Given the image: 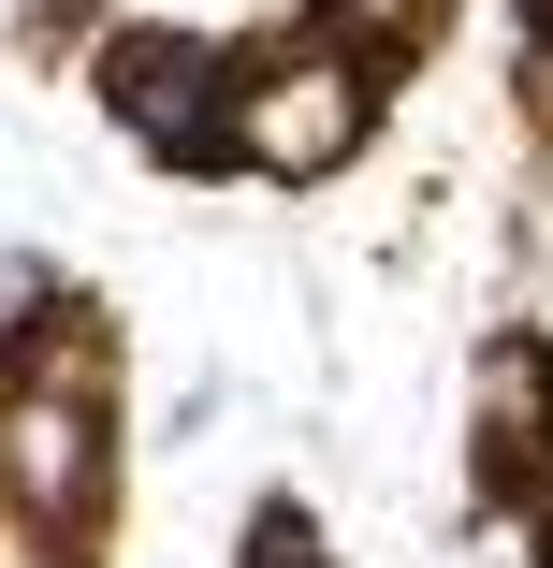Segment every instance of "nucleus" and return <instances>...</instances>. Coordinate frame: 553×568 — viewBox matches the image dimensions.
<instances>
[{"label": "nucleus", "mask_w": 553, "mask_h": 568, "mask_svg": "<svg viewBox=\"0 0 553 568\" xmlns=\"http://www.w3.org/2000/svg\"><path fill=\"white\" fill-rule=\"evenodd\" d=\"M0 496L59 539H102V496H117V351H102L88 306H59L0 365Z\"/></svg>", "instance_id": "f257e3e1"}, {"label": "nucleus", "mask_w": 553, "mask_h": 568, "mask_svg": "<svg viewBox=\"0 0 553 568\" xmlns=\"http://www.w3.org/2000/svg\"><path fill=\"white\" fill-rule=\"evenodd\" d=\"M379 132V88L350 59H320V44H263L234 59V118H218V161L263 175V190H320L350 146Z\"/></svg>", "instance_id": "f03ea898"}, {"label": "nucleus", "mask_w": 553, "mask_h": 568, "mask_svg": "<svg viewBox=\"0 0 553 568\" xmlns=\"http://www.w3.org/2000/svg\"><path fill=\"white\" fill-rule=\"evenodd\" d=\"M88 88H102V118H117L161 175H204L218 161V118H234V59L218 44H190V30H117L88 59Z\"/></svg>", "instance_id": "7ed1b4c3"}, {"label": "nucleus", "mask_w": 553, "mask_h": 568, "mask_svg": "<svg viewBox=\"0 0 553 568\" xmlns=\"http://www.w3.org/2000/svg\"><path fill=\"white\" fill-rule=\"evenodd\" d=\"M437 16H452V0H306V44H320V59H350L365 88H393V73L437 44Z\"/></svg>", "instance_id": "20e7f679"}, {"label": "nucleus", "mask_w": 553, "mask_h": 568, "mask_svg": "<svg viewBox=\"0 0 553 568\" xmlns=\"http://www.w3.org/2000/svg\"><path fill=\"white\" fill-rule=\"evenodd\" d=\"M59 306H73V292H59V277H44L16 234H0V365H16V351H30V335H44Z\"/></svg>", "instance_id": "39448f33"}, {"label": "nucleus", "mask_w": 553, "mask_h": 568, "mask_svg": "<svg viewBox=\"0 0 553 568\" xmlns=\"http://www.w3.org/2000/svg\"><path fill=\"white\" fill-rule=\"evenodd\" d=\"M234 568H336V554H320V525H306L291 496H263V510H248V554H234Z\"/></svg>", "instance_id": "423d86ee"}, {"label": "nucleus", "mask_w": 553, "mask_h": 568, "mask_svg": "<svg viewBox=\"0 0 553 568\" xmlns=\"http://www.w3.org/2000/svg\"><path fill=\"white\" fill-rule=\"evenodd\" d=\"M0 568H102V539H59V525H30L16 496H0Z\"/></svg>", "instance_id": "0eeeda50"}]
</instances>
